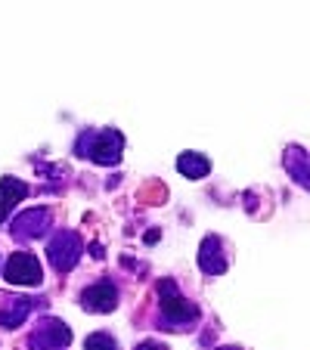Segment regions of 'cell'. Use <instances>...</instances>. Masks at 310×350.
Here are the masks:
<instances>
[{
    "label": "cell",
    "instance_id": "9",
    "mask_svg": "<svg viewBox=\"0 0 310 350\" xmlns=\"http://www.w3.org/2000/svg\"><path fill=\"white\" fill-rule=\"evenodd\" d=\"M31 304L34 301L19 295H0V325L3 329H19L28 319V313H31Z\"/></svg>",
    "mask_w": 310,
    "mask_h": 350
},
{
    "label": "cell",
    "instance_id": "16",
    "mask_svg": "<svg viewBox=\"0 0 310 350\" xmlns=\"http://www.w3.org/2000/svg\"><path fill=\"white\" fill-rule=\"evenodd\" d=\"M218 350H242V347H218Z\"/></svg>",
    "mask_w": 310,
    "mask_h": 350
},
{
    "label": "cell",
    "instance_id": "8",
    "mask_svg": "<svg viewBox=\"0 0 310 350\" xmlns=\"http://www.w3.org/2000/svg\"><path fill=\"white\" fill-rule=\"evenodd\" d=\"M227 267H230V260H227L220 236H205L198 245V270L205 276H220V273H227Z\"/></svg>",
    "mask_w": 310,
    "mask_h": 350
},
{
    "label": "cell",
    "instance_id": "14",
    "mask_svg": "<svg viewBox=\"0 0 310 350\" xmlns=\"http://www.w3.org/2000/svg\"><path fill=\"white\" fill-rule=\"evenodd\" d=\"M137 350H168L165 344H155V341H143V344H137Z\"/></svg>",
    "mask_w": 310,
    "mask_h": 350
},
{
    "label": "cell",
    "instance_id": "4",
    "mask_svg": "<svg viewBox=\"0 0 310 350\" xmlns=\"http://www.w3.org/2000/svg\"><path fill=\"white\" fill-rule=\"evenodd\" d=\"M68 344H72V329L53 317L40 319L38 329H31L28 335V350H62Z\"/></svg>",
    "mask_w": 310,
    "mask_h": 350
},
{
    "label": "cell",
    "instance_id": "12",
    "mask_svg": "<svg viewBox=\"0 0 310 350\" xmlns=\"http://www.w3.org/2000/svg\"><path fill=\"white\" fill-rule=\"evenodd\" d=\"M177 171L186 180H202L205 174L211 171V161L205 159L202 152H183V155H177Z\"/></svg>",
    "mask_w": 310,
    "mask_h": 350
},
{
    "label": "cell",
    "instance_id": "13",
    "mask_svg": "<svg viewBox=\"0 0 310 350\" xmlns=\"http://www.w3.org/2000/svg\"><path fill=\"white\" fill-rule=\"evenodd\" d=\"M84 350H118V344H115V338L106 335V332H93V335H87Z\"/></svg>",
    "mask_w": 310,
    "mask_h": 350
},
{
    "label": "cell",
    "instance_id": "5",
    "mask_svg": "<svg viewBox=\"0 0 310 350\" xmlns=\"http://www.w3.org/2000/svg\"><path fill=\"white\" fill-rule=\"evenodd\" d=\"M3 276L13 285H40L44 273H40V264L31 252H16L10 254L7 267H3Z\"/></svg>",
    "mask_w": 310,
    "mask_h": 350
},
{
    "label": "cell",
    "instance_id": "7",
    "mask_svg": "<svg viewBox=\"0 0 310 350\" xmlns=\"http://www.w3.org/2000/svg\"><path fill=\"white\" fill-rule=\"evenodd\" d=\"M81 307L87 313H112L118 307V288L112 282H93L81 291Z\"/></svg>",
    "mask_w": 310,
    "mask_h": 350
},
{
    "label": "cell",
    "instance_id": "3",
    "mask_svg": "<svg viewBox=\"0 0 310 350\" xmlns=\"http://www.w3.org/2000/svg\"><path fill=\"white\" fill-rule=\"evenodd\" d=\"M81 254H84V242H81V236L75 230H60V232H53L50 242H47V260H50V267L60 273L75 270Z\"/></svg>",
    "mask_w": 310,
    "mask_h": 350
},
{
    "label": "cell",
    "instance_id": "6",
    "mask_svg": "<svg viewBox=\"0 0 310 350\" xmlns=\"http://www.w3.org/2000/svg\"><path fill=\"white\" fill-rule=\"evenodd\" d=\"M50 224H53V211L50 208H28V211H22L19 217L13 220V239H38L44 236L47 230H50Z\"/></svg>",
    "mask_w": 310,
    "mask_h": 350
},
{
    "label": "cell",
    "instance_id": "2",
    "mask_svg": "<svg viewBox=\"0 0 310 350\" xmlns=\"http://www.w3.org/2000/svg\"><path fill=\"white\" fill-rule=\"evenodd\" d=\"M75 152L90 159L93 165H106L115 167L121 161V152H125V133L115 131V127H106V131H84L75 143Z\"/></svg>",
    "mask_w": 310,
    "mask_h": 350
},
{
    "label": "cell",
    "instance_id": "15",
    "mask_svg": "<svg viewBox=\"0 0 310 350\" xmlns=\"http://www.w3.org/2000/svg\"><path fill=\"white\" fill-rule=\"evenodd\" d=\"M90 254H93V258H96V260H103V245H99V242H93V245H90Z\"/></svg>",
    "mask_w": 310,
    "mask_h": 350
},
{
    "label": "cell",
    "instance_id": "10",
    "mask_svg": "<svg viewBox=\"0 0 310 350\" xmlns=\"http://www.w3.org/2000/svg\"><path fill=\"white\" fill-rule=\"evenodd\" d=\"M28 196V183L19 177H3L0 180V224L13 214V208Z\"/></svg>",
    "mask_w": 310,
    "mask_h": 350
},
{
    "label": "cell",
    "instance_id": "1",
    "mask_svg": "<svg viewBox=\"0 0 310 350\" xmlns=\"http://www.w3.org/2000/svg\"><path fill=\"white\" fill-rule=\"evenodd\" d=\"M155 288H159V325L162 329L177 332V329H183V325H192L202 317V310L180 295L174 279H159Z\"/></svg>",
    "mask_w": 310,
    "mask_h": 350
},
{
    "label": "cell",
    "instance_id": "11",
    "mask_svg": "<svg viewBox=\"0 0 310 350\" xmlns=\"http://www.w3.org/2000/svg\"><path fill=\"white\" fill-rule=\"evenodd\" d=\"M283 165L285 171H289V177L295 180L301 189H307L310 186V165H307V149H301V146H289L283 155Z\"/></svg>",
    "mask_w": 310,
    "mask_h": 350
}]
</instances>
